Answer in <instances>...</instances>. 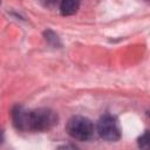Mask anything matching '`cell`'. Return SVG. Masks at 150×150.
<instances>
[{"mask_svg": "<svg viewBox=\"0 0 150 150\" xmlns=\"http://www.w3.org/2000/svg\"><path fill=\"white\" fill-rule=\"evenodd\" d=\"M12 122L16 130L42 132L53 129L59 123V116L49 108L27 110L16 104L12 109Z\"/></svg>", "mask_w": 150, "mask_h": 150, "instance_id": "1", "label": "cell"}, {"mask_svg": "<svg viewBox=\"0 0 150 150\" xmlns=\"http://www.w3.org/2000/svg\"><path fill=\"white\" fill-rule=\"evenodd\" d=\"M66 131L71 138L81 142H89L95 135L93 122L84 116L70 117L67 122Z\"/></svg>", "mask_w": 150, "mask_h": 150, "instance_id": "2", "label": "cell"}, {"mask_svg": "<svg viewBox=\"0 0 150 150\" xmlns=\"http://www.w3.org/2000/svg\"><path fill=\"white\" fill-rule=\"evenodd\" d=\"M96 131L98 136L107 142H117L122 136L117 118L110 114H105L98 118L96 123Z\"/></svg>", "mask_w": 150, "mask_h": 150, "instance_id": "3", "label": "cell"}, {"mask_svg": "<svg viewBox=\"0 0 150 150\" xmlns=\"http://www.w3.org/2000/svg\"><path fill=\"white\" fill-rule=\"evenodd\" d=\"M81 5V0H61L60 2V13L63 16L74 15Z\"/></svg>", "mask_w": 150, "mask_h": 150, "instance_id": "4", "label": "cell"}, {"mask_svg": "<svg viewBox=\"0 0 150 150\" xmlns=\"http://www.w3.org/2000/svg\"><path fill=\"white\" fill-rule=\"evenodd\" d=\"M137 145L141 149L150 150V131H144L138 138H137Z\"/></svg>", "mask_w": 150, "mask_h": 150, "instance_id": "5", "label": "cell"}, {"mask_svg": "<svg viewBox=\"0 0 150 150\" xmlns=\"http://www.w3.org/2000/svg\"><path fill=\"white\" fill-rule=\"evenodd\" d=\"M45 36H46V40L50 43V45H54V46H59L60 45V41H59V38L57 35L53 32V30H46L45 32Z\"/></svg>", "mask_w": 150, "mask_h": 150, "instance_id": "6", "label": "cell"}, {"mask_svg": "<svg viewBox=\"0 0 150 150\" xmlns=\"http://www.w3.org/2000/svg\"><path fill=\"white\" fill-rule=\"evenodd\" d=\"M59 0H41V2L46 6V7H53L57 4Z\"/></svg>", "mask_w": 150, "mask_h": 150, "instance_id": "7", "label": "cell"}, {"mask_svg": "<svg viewBox=\"0 0 150 150\" xmlns=\"http://www.w3.org/2000/svg\"><path fill=\"white\" fill-rule=\"evenodd\" d=\"M143 1H145V2H150V0H143Z\"/></svg>", "mask_w": 150, "mask_h": 150, "instance_id": "8", "label": "cell"}, {"mask_svg": "<svg viewBox=\"0 0 150 150\" xmlns=\"http://www.w3.org/2000/svg\"><path fill=\"white\" fill-rule=\"evenodd\" d=\"M148 115H149V117H150V111H148Z\"/></svg>", "mask_w": 150, "mask_h": 150, "instance_id": "9", "label": "cell"}]
</instances>
